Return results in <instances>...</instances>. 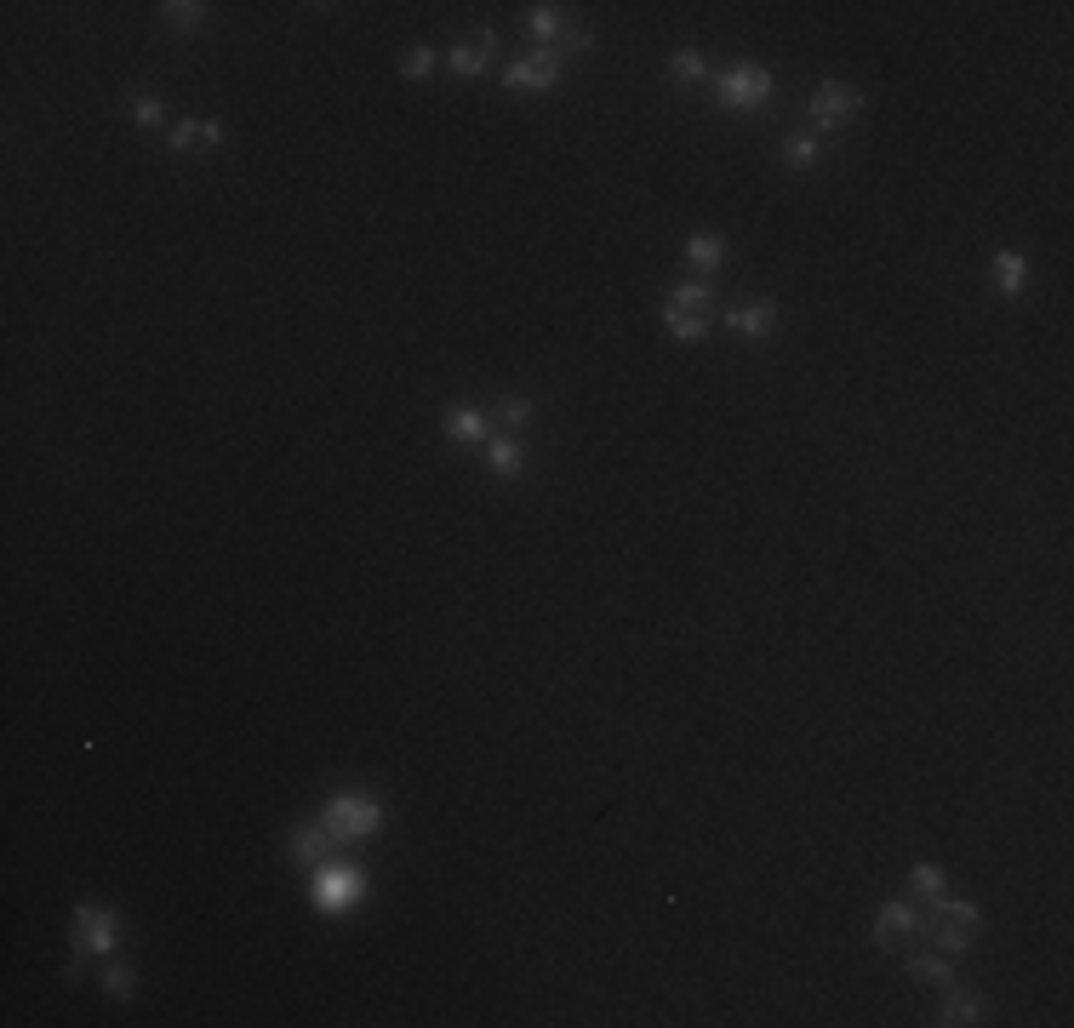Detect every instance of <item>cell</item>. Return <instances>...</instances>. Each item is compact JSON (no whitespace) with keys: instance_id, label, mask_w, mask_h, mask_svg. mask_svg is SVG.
Instances as JSON below:
<instances>
[{"instance_id":"obj_10","label":"cell","mask_w":1074,"mask_h":1028,"mask_svg":"<svg viewBox=\"0 0 1074 1028\" xmlns=\"http://www.w3.org/2000/svg\"><path fill=\"white\" fill-rule=\"evenodd\" d=\"M492 52H498V35H492V29H480V35H469L463 46H452V52H446V63H452L458 75H480Z\"/></svg>"},{"instance_id":"obj_3","label":"cell","mask_w":1074,"mask_h":1028,"mask_svg":"<svg viewBox=\"0 0 1074 1028\" xmlns=\"http://www.w3.org/2000/svg\"><path fill=\"white\" fill-rule=\"evenodd\" d=\"M972 937H977V909H972V903H949V897H937V903H932V943H937V949L960 954Z\"/></svg>"},{"instance_id":"obj_27","label":"cell","mask_w":1074,"mask_h":1028,"mask_svg":"<svg viewBox=\"0 0 1074 1028\" xmlns=\"http://www.w3.org/2000/svg\"><path fill=\"white\" fill-rule=\"evenodd\" d=\"M549 52H555V58H566V52H589V29H577V23H566V35H560L555 46H549Z\"/></svg>"},{"instance_id":"obj_15","label":"cell","mask_w":1074,"mask_h":1028,"mask_svg":"<svg viewBox=\"0 0 1074 1028\" xmlns=\"http://www.w3.org/2000/svg\"><path fill=\"white\" fill-rule=\"evenodd\" d=\"M989 275H995V292L1017 297V292H1023V280H1029V263H1023V257H1017V252H1000V257H995V269H989Z\"/></svg>"},{"instance_id":"obj_17","label":"cell","mask_w":1074,"mask_h":1028,"mask_svg":"<svg viewBox=\"0 0 1074 1028\" xmlns=\"http://www.w3.org/2000/svg\"><path fill=\"white\" fill-rule=\"evenodd\" d=\"M909 886H915V897L937 903V897H949V874L937 869V863H915V869H909Z\"/></svg>"},{"instance_id":"obj_8","label":"cell","mask_w":1074,"mask_h":1028,"mask_svg":"<svg viewBox=\"0 0 1074 1028\" xmlns=\"http://www.w3.org/2000/svg\"><path fill=\"white\" fill-rule=\"evenodd\" d=\"M555 80H560V58H555V52H532V58H520V63L503 69V86H509V92H549Z\"/></svg>"},{"instance_id":"obj_19","label":"cell","mask_w":1074,"mask_h":1028,"mask_svg":"<svg viewBox=\"0 0 1074 1028\" xmlns=\"http://www.w3.org/2000/svg\"><path fill=\"white\" fill-rule=\"evenodd\" d=\"M526 29H532L537 40H549V46H555V40L566 35V18H560V6H532V12H526Z\"/></svg>"},{"instance_id":"obj_12","label":"cell","mask_w":1074,"mask_h":1028,"mask_svg":"<svg viewBox=\"0 0 1074 1028\" xmlns=\"http://www.w3.org/2000/svg\"><path fill=\"white\" fill-rule=\"evenodd\" d=\"M332 846H338V840L326 834V823H315V829H298V834H292V857H298L303 869H320Z\"/></svg>"},{"instance_id":"obj_5","label":"cell","mask_w":1074,"mask_h":1028,"mask_svg":"<svg viewBox=\"0 0 1074 1028\" xmlns=\"http://www.w3.org/2000/svg\"><path fill=\"white\" fill-rule=\"evenodd\" d=\"M857 86H840V80H829V86H817L812 103H806V115H812V126H823V132H835V126H846V120L857 115Z\"/></svg>"},{"instance_id":"obj_20","label":"cell","mask_w":1074,"mask_h":1028,"mask_svg":"<svg viewBox=\"0 0 1074 1028\" xmlns=\"http://www.w3.org/2000/svg\"><path fill=\"white\" fill-rule=\"evenodd\" d=\"M915 983H932V989H949V983H955V966H949V960H943V954H926V960H915Z\"/></svg>"},{"instance_id":"obj_1","label":"cell","mask_w":1074,"mask_h":1028,"mask_svg":"<svg viewBox=\"0 0 1074 1028\" xmlns=\"http://www.w3.org/2000/svg\"><path fill=\"white\" fill-rule=\"evenodd\" d=\"M320 823H326V834H332L338 846H355V840H372V834H378L383 806L366 800V794H338L332 806L320 811Z\"/></svg>"},{"instance_id":"obj_6","label":"cell","mask_w":1074,"mask_h":1028,"mask_svg":"<svg viewBox=\"0 0 1074 1028\" xmlns=\"http://www.w3.org/2000/svg\"><path fill=\"white\" fill-rule=\"evenodd\" d=\"M120 920L109 909H98V903H80L75 909V949L80 954H109L115 949V937H120Z\"/></svg>"},{"instance_id":"obj_26","label":"cell","mask_w":1074,"mask_h":1028,"mask_svg":"<svg viewBox=\"0 0 1074 1028\" xmlns=\"http://www.w3.org/2000/svg\"><path fill=\"white\" fill-rule=\"evenodd\" d=\"M103 989L115 994V1000H126V994L138 989V977H132L126 966H109V971H103Z\"/></svg>"},{"instance_id":"obj_4","label":"cell","mask_w":1074,"mask_h":1028,"mask_svg":"<svg viewBox=\"0 0 1074 1028\" xmlns=\"http://www.w3.org/2000/svg\"><path fill=\"white\" fill-rule=\"evenodd\" d=\"M715 92L726 109H755V103L772 98V75L766 69H755V63H737L732 75H720L715 80Z\"/></svg>"},{"instance_id":"obj_18","label":"cell","mask_w":1074,"mask_h":1028,"mask_svg":"<svg viewBox=\"0 0 1074 1028\" xmlns=\"http://www.w3.org/2000/svg\"><path fill=\"white\" fill-rule=\"evenodd\" d=\"M977 1011H983V1006H977V994H960L955 983H949V1000H943V1011H937V1023H955V1028L960 1023H977Z\"/></svg>"},{"instance_id":"obj_11","label":"cell","mask_w":1074,"mask_h":1028,"mask_svg":"<svg viewBox=\"0 0 1074 1028\" xmlns=\"http://www.w3.org/2000/svg\"><path fill=\"white\" fill-rule=\"evenodd\" d=\"M446 435L469 440V446H486V440H492V417L475 412V406H458V412H446Z\"/></svg>"},{"instance_id":"obj_23","label":"cell","mask_w":1074,"mask_h":1028,"mask_svg":"<svg viewBox=\"0 0 1074 1028\" xmlns=\"http://www.w3.org/2000/svg\"><path fill=\"white\" fill-rule=\"evenodd\" d=\"M503 423V429H526L532 423V400L526 395H509V400H498V412H492Z\"/></svg>"},{"instance_id":"obj_21","label":"cell","mask_w":1074,"mask_h":1028,"mask_svg":"<svg viewBox=\"0 0 1074 1028\" xmlns=\"http://www.w3.org/2000/svg\"><path fill=\"white\" fill-rule=\"evenodd\" d=\"M189 143H223V126L218 120H189L172 132V149H189Z\"/></svg>"},{"instance_id":"obj_13","label":"cell","mask_w":1074,"mask_h":1028,"mask_svg":"<svg viewBox=\"0 0 1074 1028\" xmlns=\"http://www.w3.org/2000/svg\"><path fill=\"white\" fill-rule=\"evenodd\" d=\"M520 463H526V452H520L515 440H498V435L486 440V469H492L498 480H515V475H520Z\"/></svg>"},{"instance_id":"obj_29","label":"cell","mask_w":1074,"mask_h":1028,"mask_svg":"<svg viewBox=\"0 0 1074 1028\" xmlns=\"http://www.w3.org/2000/svg\"><path fill=\"white\" fill-rule=\"evenodd\" d=\"M400 69H406V75H412V80H423V75H429V69H435V52H429V46H412V52H406V63H400Z\"/></svg>"},{"instance_id":"obj_14","label":"cell","mask_w":1074,"mask_h":1028,"mask_svg":"<svg viewBox=\"0 0 1074 1028\" xmlns=\"http://www.w3.org/2000/svg\"><path fill=\"white\" fill-rule=\"evenodd\" d=\"M686 257H692V263L703 269V275H715L720 263H726V240L703 229V235H692V240H686Z\"/></svg>"},{"instance_id":"obj_9","label":"cell","mask_w":1074,"mask_h":1028,"mask_svg":"<svg viewBox=\"0 0 1074 1028\" xmlns=\"http://www.w3.org/2000/svg\"><path fill=\"white\" fill-rule=\"evenodd\" d=\"M663 315H680V320H715V292L709 286H675L669 292V303H663Z\"/></svg>"},{"instance_id":"obj_2","label":"cell","mask_w":1074,"mask_h":1028,"mask_svg":"<svg viewBox=\"0 0 1074 1028\" xmlns=\"http://www.w3.org/2000/svg\"><path fill=\"white\" fill-rule=\"evenodd\" d=\"M309 897H315L320 914H343L366 897V874L355 863H320L315 880H309Z\"/></svg>"},{"instance_id":"obj_30","label":"cell","mask_w":1074,"mask_h":1028,"mask_svg":"<svg viewBox=\"0 0 1074 1028\" xmlns=\"http://www.w3.org/2000/svg\"><path fill=\"white\" fill-rule=\"evenodd\" d=\"M663 326H669V332H675L680 343H697V337L709 332V326H703V320H680V315H663Z\"/></svg>"},{"instance_id":"obj_25","label":"cell","mask_w":1074,"mask_h":1028,"mask_svg":"<svg viewBox=\"0 0 1074 1028\" xmlns=\"http://www.w3.org/2000/svg\"><path fill=\"white\" fill-rule=\"evenodd\" d=\"M669 75H675L680 86H692V80H703V58H697V52H675V58H669Z\"/></svg>"},{"instance_id":"obj_24","label":"cell","mask_w":1074,"mask_h":1028,"mask_svg":"<svg viewBox=\"0 0 1074 1028\" xmlns=\"http://www.w3.org/2000/svg\"><path fill=\"white\" fill-rule=\"evenodd\" d=\"M783 155H789V166H817V155H823V143L812 138V132H800V138L783 143Z\"/></svg>"},{"instance_id":"obj_28","label":"cell","mask_w":1074,"mask_h":1028,"mask_svg":"<svg viewBox=\"0 0 1074 1028\" xmlns=\"http://www.w3.org/2000/svg\"><path fill=\"white\" fill-rule=\"evenodd\" d=\"M132 115H138L143 126H160V120H166V109H160L155 92H138V98H132Z\"/></svg>"},{"instance_id":"obj_22","label":"cell","mask_w":1074,"mask_h":1028,"mask_svg":"<svg viewBox=\"0 0 1074 1028\" xmlns=\"http://www.w3.org/2000/svg\"><path fill=\"white\" fill-rule=\"evenodd\" d=\"M160 18L172 23V29H195V23L206 18V6H200V0H166V6H160Z\"/></svg>"},{"instance_id":"obj_7","label":"cell","mask_w":1074,"mask_h":1028,"mask_svg":"<svg viewBox=\"0 0 1074 1028\" xmlns=\"http://www.w3.org/2000/svg\"><path fill=\"white\" fill-rule=\"evenodd\" d=\"M920 937V909L915 903H886L880 909V920H875V943L886 954H903L909 943Z\"/></svg>"},{"instance_id":"obj_16","label":"cell","mask_w":1074,"mask_h":1028,"mask_svg":"<svg viewBox=\"0 0 1074 1028\" xmlns=\"http://www.w3.org/2000/svg\"><path fill=\"white\" fill-rule=\"evenodd\" d=\"M772 326H777L772 303H749V309H737V315H732V332H743V337H766Z\"/></svg>"}]
</instances>
